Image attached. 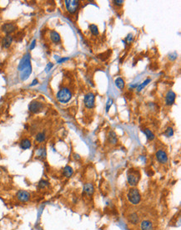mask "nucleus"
<instances>
[{
	"instance_id": "f257e3e1",
	"label": "nucleus",
	"mask_w": 181,
	"mask_h": 230,
	"mask_svg": "<svg viewBox=\"0 0 181 230\" xmlns=\"http://www.w3.org/2000/svg\"><path fill=\"white\" fill-rule=\"evenodd\" d=\"M141 174L138 169L130 168L127 171V182L130 187H135L140 181Z\"/></svg>"
},
{
	"instance_id": "f03ea898",
	"label": "nucleus",
	"mask_w": 181,
	"mask_h": 230,
	"mask_svg": "<svg viewBox=\"0 0 181 230\" xmlns=\"http://www.w3.org/2000/svg\"><path fill=\"white\" fill-rule=\"evenodd\" d=\"M126 197H127L128 202L131 205H134V206L138 205L141 203V200H142L141 193L136 187H130L128 193H127Z\"/></svg>"
},
{
	"instance_id": "7ed1b4c3",
	"label": "nucleus",
	"mask_w": 181,
	"mask_h": 230,
	"mask_svg": "<svg viewBox=\"0 0 181 230\" xmlns=\"http://www.w3.org/2000/svg\"><path fill=\"white\" fill-rule=\"evenodd\" d=\"M57 100L63 104H65V103H68L69 100H71L72 98V93L70 91V90L69 88H66V87H63V88L60 89L59 90V92L57 93Z\"/></svg>"
},
{
	"instance_id": "20e7f679",
	"label": "nucleus",
	"mask_w": 181,
	"mask_h": 230,
	"mask_svg": "<svg viewBox=\"0 0 181 230\" xmlns=\"http://www.w3.org/2000/svg\"><path fill=\"white\" fill-rule=\"evenodd\" d=\"M15 197H16L18 202H19L21 204H27V203L30 202V200H31V193L28 191L24 190V189L18 190L16 193Z\"/></svg>"
},
{
	"instance_id": "39448f33",
	"label": "nucleus",
	"mask_w": 181,
	"mask_h": 230,
	"mask_svg": "<svg viewBox=\"0 0 181 230\" xmlns=\"http://www.w3.org/2000/svg\"><path fill=\"white\" fill-rule=\"evenodd\" d=\"M64 3H65L66 9L69 14L76 13V11L79 7V1H77V0H65Z\"/></svg>"
},
{
	"instance_id": "423d86ee",
	"label": "nucleus",
	"mask_w": 181,
	"mask_h": 230,
	"mask_svg": "<svg viewBox=\"0 0 181 230\" xmlns=\"http://www.w3.org/2000/svg\"><path fill=\"white\" fill-rule=\"evenodd\" d=\"M31 55L29 53L25 54L24 55V57L21 59L20 62L18 64V70L19 71H24V69L31 66Z\"/></svg>"
},
{
	"instance_id": "0eeeda50",
	"label": "nucleus",
	"mask_w": 181,
	"mask_h": 230,
	"mask_svg": "<svg viewBox=\"0 0 181 230\" xmlns=\"http://www.w3.org/2000/svg\"><path fill=\"white\" fill-rule=\"evenodd\" d=\"M84 106L88 109H93L95 106V95L92 92H88L84 98Z\"/></svg>"
},
{
	"instance_id": "6e6552de",
	"label": "nucleus",
	"mask_w": 181,
	"mask_h": 230,
	"mask_svg": "<svg viewBox=\"0 0 181 230\" xmlns=\"http://www.w3.org/2000/svg\"><path fill=\"white\" fill-rule=\"evenodd\" d=\"M155 157L159 163L160 164H166L169 161V157L164 149H159L155 153Z\"/></svg>"
},
{
	"instance_id": "1a4fd4ad",
	"label": "nucleus",
	"mask_w": 181,
	"mask_h": 230,
	"mask_svg": "<svg viewBox=\"0 0 181 230\" xmlns=\"http://www.w3.org/2000/svg\"><path fill=\"white\" fill-rule=\"evenodd\" d=\"M43 109V103L40 102V101H38V100H33L28 105V110H29V111L32 112V113H34V114L39 113L40 111H42Z\"/></svg>"
},
{
	"instance_id": "9d476101",
	"label": "nucleus",
	"mask_w": 181,
	"mask_h": 230,
	"mask_svg": "<svg viewBox=\"0 0 181 230\" xmlns=\"http://www.w3.org/2000/svg\"><path fill=\"white\" fill-rule=\"evenodd\" d=\"M139 229L140 230H155L154 222L150 219L145 218L139 222Z\"/></svg>"
},
{
	"instance_id": "9b49d317",
	"label": "nucleus",
	"mask_w": 181,
	"mask_h": 230,
	"mask_svg": "<svg viewBox=\"0 0 181 230\" xmlns=\"http://www.w3.org/2000/svg\"><path fill=\"white\" fill-rule=\"evenodd\" d=\"M1 29L3 33L6 34V35H10L17 29V26L14 23H5L2 25Z\"/></svg>"
},
{
	"instance_id": "f8f14e48",
	"label": "nucleus",
	"mask_w": 181,
	"mask_h": 230,
	"mask_svg": "<svg viewBox=\"0 0 181 230\" xmlns=\"http://www.w3.org/2000/svg\"><path fill=\"white\" fill-rule=\"evenodd\" d=\"M83 192L87 197H92L95 193V186L92 183H85L84 184Z\"/></svg>"
},
{
	"instance_id": "ddd939ff",
	"label": "nucleus",
	"mask_w": 181,
	"mask_h": 230,
	"mask_svg": "<svg viewBox=\"0 0 181 230\" xmlns=\"http://www.w3.org/2000/svg\"><path fill=\"white\" fill-rule=\"evenodd\" d=\"M175 98H176V94L173 91V90H169L166 93L165 96V103L167 106H172L173 104L175 101Z\"/></svg>"
},
{
	"instance_id": "4468645a",
	"label": "nucleus",
	"mask_w": 181,
	"mask_h": 230,
	"mask_svg": "<svg viewBox=\"0 0 181 230\" xmlns=\"http://www.w3.org/2000/svg\"><path fill=\"white\" fill-rule=\"evenodd\" d=\"M128 221L132 225H138L140 222V218L137 212H132L128 216Z\"/></svg>"
},
{
	"instance_id": "2eb2a0df",
	"label": "nucleus",
	"mask_w": 181,
	"mask_h": 230,
	"mask_svg": "<svg viewBox=\"0 0 181 230\" xmlns=\"http://www.w3.org/2000/svg\"><path fill=\"white\" fill-rule=\"evenodd\" d=\"M19 147H20V148L22 150H28V149L31 148V147H32V142H31L30 139H28L27 137L23 138L20 141V142H19Z\"/></svg>"
},
{
	"instance_id": "dca6fc26",
	"label": "nucleus",
	"mask_w": 181,
	"mask_h": 230,
	"mask_svg": "<svg viewBox=\"0 0 181 230\" xmlns=\"http://www.w3.org/2000/svg\"><path fill=\"white\" fill-rule=\"evenodd\" d=\"M49 36H50V39L52 40V42H53L54 44H59L61 42V37L57 31L51 30Z\"/></svg>"
},
{
	"instance_id": "f3484780",
	"label": "nucleus",
	"mask_w": 181,
	"mask_h": 230,
	"mask_svg": "<svg viewBox=\"0 0 181 230\" xmlns=\"http://www.w3.org/2000/svg\"><path fill=\"white\" fill-rule=\"evenodd\" d=\"M32 73V66H29L28 68L24 69V71H20V79L22 80H26Z\"/></svg>"
},
{
	"instance_id": "a211bd4d",
	"label": "nucleus",
	"mask_w": 181,
	"mask_h": 230,
	"mask_svg": "<svg viewBox=\"0 0 181 230\" xmlns=\"http://www.w3.org/2000/svg\"><path fill=\"white\" fill-rule=\"evenodd\" d=\"M13 36L12 35H6L2 41V46L5 49H8L10 47V45L13 43Z\"/></svg>"
},
{
	"instance_id": "6ab92c4d",
	"label": "nucleus",
	"mask_w": 181,
	"mask_h": 230,
	"mask_svg": "<svg viewBox=\"0 0 181 230\" xmlns=\"http://www.w3.org/2000/svg\"><path fill=\"white\" fill-rule=\"evenodd\" d=\"M36 156L39 158V159L43 160L46 158L47 157V151H46V148L44 147H40L39 148H38L36 151Z\"/></svg>"
},
{
	"instance_id": "aec40b11",
	"label": "nucleus",
	"mask_w": 181,
	"mask_h": 230,
	"mask_svg": "<svg viewBox=\"0 0 181 230\" xmlns=\"http://www.w3.org/2000/svg\"><path fill=\"white\" fill-rule=\"evenodd\" d=\"M108 142L111 145H116L118 142V138H117V134L111 131L108 135Z\"/></svg>"
},
{
	"instance_id": "412c9836",
	"label": "nucleus",
	"mask_w": 181,
	"mask_h": 230,
	"mask_svg": "<svg viewBox=\"0 0 181 230\" xmlns=\"http://www.w3.org/2000/svg\"><path fill=\"white\" fill-rule=\"evenodd\" d=\"M73 174H74V170H73L72 167H70L69 165L65 166L64 168L63 169V175L65 177L69 178V177H71L73 176Z\"/></svg>"
},
{
	"instance_id": "4be33fe9",
	"label": "nucleus",
	"mask_w": 181,
	"mask_h": 230,
	"mask_svg": "<svg viewBox=\"0 0 181 230\" xmlns=\"http://www.w3.org/2000/svg\"><path fill=\"white\" fill-rule=\"evenodd\" d=\"M143 132L145 133V135L146 136L148 141H153V140L155 138V134H154V132H153L150 129H149V128H145V129H143Z\"/></svg>"
},
{
	"instance_id": "5701e85b",
	"label": "nucleus",
	"mask_w": 181,
	"mask_h": 230,
	"mask_svg": "<svg viewBox=\"0 0 181 230\" xmlns=\"http://www.w3.org/2000/svg\"><path fill=\"white\" fill-rule=\"evenodd\" d=\"M46 140V134L43 132H39L35 136V141L38 143H43Z\"/></svg>"
},
{
	"instance_id": "b1692460",
	"label": "nucleus",
	"mask_w": 181,
	"mask_h": 230,
	"mask_svg": "<svg viewBox=\"0 0 181 230\" xmlns=\"http://www.w3.org/2000/svg\"><path fill=\"white\" fill-rule=\"evenodd\" d=\"M50 185L49 182L45 180V179H41L38 183V189H45V188H48Z\"/></svg>"
},
{
	"instance_id": "393cba45",
	"label": "nucleus",
	"mask_w": 181,
	"mask_h": 230,
	"mask_svg": "<svg viewBox=\"0 0 181 230\" xmlns=\"http://www.w3.org/2000/svg\"><path fill=\"white\" fill-rule=\"evenodd\" d=\"M114 83H115V85L120 90H123L124 88V85H125V83H124V80H123L122 78L119 77L117 79H115L114 80Z\"/></svg>"
},
{
	"instance_id": "a878e982",
	"label": "nucleus",
	"mask_w": 181,
	"mask_h": 230,
	"mask_svg": "<svg viewBox=\"0 0 181 230\" xmlns=\"http://www.w3.org/2000/svg\"><path fill=\"white\" fill-rule=\"evenodd\" d=\"M89 29L90 32L93 35H99V28L95 24H90L89 25Z\"/></svg>"
},
{
	"instance_id": "bb28decb",
	"label": "nucleus",
	"mask_w": 181,
	"mask_h": 230,
	"mask_svg": "<svg viewBox=\"0 0 181 230\" xmlns=\"http://www.w3.org/2000/svg\"><path fill=\"white\" fill-rule=\"evenodd\" d=\"M164 135L167 137H171V136H173V135H174V130H173L172 127H170V126L167 127V129L164 132Z\"/></svg>"
},
{
	"instance_id": "cd10ccee",
	"label": "nucleus",
	"mask_w": 181,
	"mask_h": 230,
	"mask_svg": "<svg viewBox=\"0 0 181 230\" xmlns=\"http://www.w3.org/2000/svg\"><path fill=\"white\" fill-rule=\"evenodd\" d=\"M150 81H151V79H147V80H145L141 85H139L138 87V91H141L143 89L145 88V86H146L147 85L149 84V83H150Z\"/></svg>"
},
{
	"instance_id": "c85d7f7f",
	"label": "nucleus",
	"mask_w": 181,
	"mask_h": 230,
	"mask_svg": "<svg viewBox=\"0 0 181 230\" xmlns=\"http://www.w3.org/2000/svg\"><path fill=\"white\" fill-rule=\"evenodd\" d=\"M113 104V100L112 99H109L108 101H107V105H106V111L108 112L110 109V107L112 106Z\"/></svg>"
},
{
	"instance_id": "c756f323",
	"label": "nucleus",
	"mask_w": 181,
	"mask_h": 230,
	"mask_svg": "<svg viewBox=\"0 0 181 230\" xmlns=\"http://www.w3.org/2000/svg\"><path fill=\"white\" fill-rule=\"evenodd\" d=\"M113 3H114V4H116V5H118V6H121V5H123L124 4V0H114V1H113Z\"/></svg>"
},
{
	"instance_id": "7c9ffc66",
	"label": "nucleus",
	"mask_w": 181,
	"mask_h": 230,
	"mask_svg": "<svg viewBox=\"0 0 181 230\" xmlns=\"http://www.w3.org/2000/svg\"><path fill=\"white\" fill-rule=\"evenodd\" d=\"M177 59V54L176 53H173L171 54H170V60H174Z\"/></svg>"
},
{
	"instance_id": "2f4dec72",
	"label": "nucleus",
	"mask_w": 181,
	"mask_h": 230,
	"mask_svg": "<svg viewBox=\"0 0 181 230\" xmlns=\"http://www.w3.org/2000/svg\"><path fill=\"white\" fill-rule=\"evenodd\" d=\"M35 46H36V40H35V39H34V40L32 41L31 44H30V46H29V50H34V49L35 48Z\"/></svg>"
},
{
	"instance_id": "473e14b6",
	"label": "nucleus",
	"mask_w": 181,
	"mask_h": 230,
	"mask_svg": "<svg viewBox=\"0 0 181 230\" xmlns=\"http://www.w3.org/2000/svg\"><path fill=\"white\" fill-rule=\"evenodd\" d=\"M53 64L52 63H49L48 65H47V67H46V72H49V71H50L52 68H53Z\"/></svg>"
},
{
	"instance_id": "72a5a7b5",
	"label": "nucleus",
	"mask_w": 181,
	"mask_h": 230,
	"mask_svg": "<svg viewBox=\"0 0 181 230\" xmlns=\"http://www.w3.org/2000/svg\"><path fill=\"white\" fill-rule=\"evenodd\" d=\"M132 40H133V35H129L126 37V41L128 42V44H129Z\"/></svg>"
},
{
	"instance_id": "f704fd0d",
	"label": "nucleus",
	"mask_w": 181,
	"mask_h": 230,
	"mask_svg": "<svg viewBox=\"0 0 181 230\" xmlns=\"http://www.w3.org/2000/svg\"><path fill=\"white\" fill-rule=\"evenodd\" d=\"M69 60V58H62V59H60V60L58 61V63L64 62V61H66V60Z\"/></svg>"
},
{
	"instance_id": "c9c22d12",
	"label": "nucleus",
	"mask_w": 181,
	"mask_h": 230,
	"mask_svg": "<svg viewBox=\"0 0 181 230\" xmlns=\"http://www.w3.org/2000/svg\"><path fill=\"white\" fill-rule=\"evenodd\" d=\"M38 80H37V79H35V80H34V81H33V83L31 84V86H33V85H37V84H38Z\"/></svg>"
},
{
	"instance_id": "e433bc0d",
	"label": "nucleus",
	"mask_w": 181,
	"mask_h": 230,
	"mask_svg": "<svg viewBox=\"0 0 181 230\" xmlns=\"http://www.w3.org/2000/svg\"><path fill=\"white\" fill-rule=\"evenodd\" d=\"M1 156H2V154H1V151H0V157H1Z\"/></svg>"
},
{
	"instance_id": "4c0bfd02",
	"label": "nucleus",
	"mask_w": 181,
	"mask_h": 230,
	"mask_svg": "<svg viewBox=\"0 0 181 230\" xmlns=\"http://www.w3.org/2000/svg\"><path fill=\"white\" fill-rule=\"evenodd\" d=\"M0 115H1V112H0Z\"/></svg>"
}]
</instances>
